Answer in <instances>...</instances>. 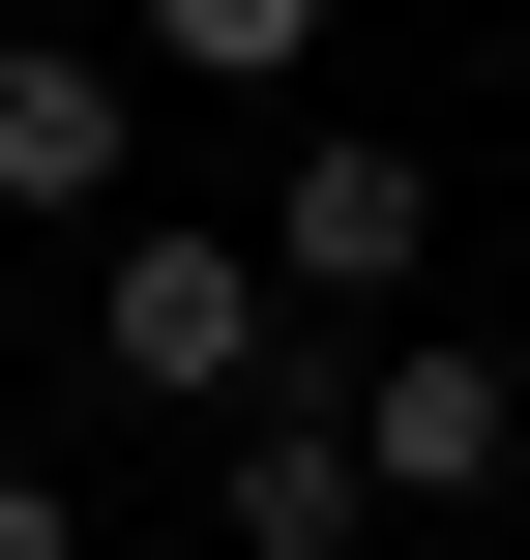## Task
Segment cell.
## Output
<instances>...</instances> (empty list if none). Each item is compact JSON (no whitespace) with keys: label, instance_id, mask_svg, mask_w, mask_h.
<instances>
[{"label":"cell","instance_id":"obj_2","mask_svg":"<svg viewBox=\"0 0 530 560\" xmlns=\"http://www.w3.org/2000/svg\"><path fill=\"white\" fill-rule=\"evenodd\" d=\"M413 266H443V148H413V118H295V148H266V295H295L325 354H384Z\"/></svg>","mask_w":530,"mask_h":560},{"label":"cell","instance_id":"obj_7","mask_svg":"<svg viewBox=\"0 0 530 560\" xmlns=\"http://www.w3.org/2000/svg\"><path fill=\"white\" fill-rule=\"evenodd\" d=\"M0 560H89V502H59V472H0Z\"/></svg>","mask_w":530,"mask_h":560},{"label":"cell","instance_id":"obj_6","mask_svg":"<svg viewBox=\"0 0 530 560\" xmlns=\"http://www.w3.org/2000/svg\"><path fill=\"white\" fill-rule=\"evenodd\" d=\"M118 59H177V89H295L325 0H118Z\"/></svg>","mask_w":530,"mask_h":560},{"label":"cell","instance_id":"obj_1","mask_svg":"<svg viewBox=\"0 0 530 560\" xmlns=\"http://www.w3.org/2000/svg\"><path fill=\"white\" fill-rule=\"evenodd\" d=\"M89 354H118L148 413H266V384H354V354L266 295V236H236V207H118V236H89Z\"/></svg>","mask_w":530,"mask_h":560},{"label":"cell","instance_id":"obj_8","mask_svg":"<svg viewBox=\"0 0 530 560\" xmlns=\"http://www.w3.org/2000/svg\"><path fill=\"white\" fill-rule=\"evenodd\" d=\"M413 560H530V532H413Z\"/></svg>","mask_w":530,"mask_h":560},{"label":"cell","instance_id":"obj_4","mask_svg":"<svg viewBox=\"0 0 530 560\" xmlns=\"http://www.w3.org/2000/svg\"><path fill=\"white\" fill-rule=\"evenodd\" d=\"M118 148H148V59H89V30H0V236L118 207Z\"/></svg>","mask_w":530,"mask_h":560},{"label":"cell","instance_id":"obj_3","mask_svg":"<svg viewBox=\"0 0 530 560\" xmlns=\"http://www.w3.org/2000/svg\"><path fill=\"white\" fill-rule=\"evenodd\" d=\"M325 413H354V472H384L413 532H502V472H530V354H472V325H384Z\"/></svg>","mask_w":530,"mask_h":560},{"label":"cell","instance_id":"obj_9","mask_svg":"<svg viewBox=\"0 0 530 560\" xmlns=\"http://www.w3.org/2000/svg\"><path fill=\"white\" fill-rule=\"evenodd\" d=\"M502 30H530V0H502Z\"/></svg>","mask_w":530,"mask_h":560},{"label":"cell","instance_id":"obj_5","mask_svg":"<svg viewBox=\"0 0 530 560\" xmlns=\"http://www.w3.org/2000/svg\"><path fill=\"white\" fill-rule=\"evenodd\" d=\"M207 502H236V560H384V472H354V413H325V384L207 413Z\"/></svg>","mask_w":530,"mask_h":560}]
</instances>
